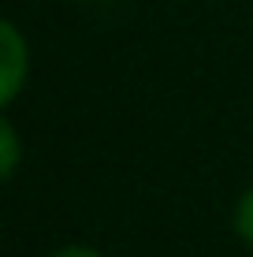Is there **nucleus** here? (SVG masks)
<instances>
[{"label": "nucleus", "mask_w": 253, "mask_h": 257, "mask_svg": "<svg viewBox=\"0 0 253 257\" xmlns=\"http://www.w3.org/2000/svg\"><path fill=\"white\" fill-rule=\"evenodd\" d=\"M0 142H4V157H0V168H4V175H12V172H15V161H19V142H15L12 123H4V127H0Z\"/></svg>", "instance_id": "obj_2"}, {"label": "nucleus", "mask_w": 253, "mask_h": 257, "mask_svg": "<svg viewBox=\"0 0 253 257\" xmlns=\"http://www.w3.org/2000/svg\"><path fill=\"white\" fill-rule=\"evenodd\" d=\"M0 41H4V90H0V101L8 104V101H15V93H19V86L26 78V45L12 23L0 26Z\"/></svg>", "instance_id": "obj_1"}, {"label": "nucleus", "mask_w": 253, "mask_h": 257, "mask_svg": "<svg viewBox=\"0 0 253 257\" xmlns=\"http://www.w3.org/2000/svg\"><path fill=\"white\" fill-rule=\"evenodd\" d=\"M238 231L253 242V190H249V198L242 201V209H238Z\"/></svg>", "instance_id": "obj_3"}, {"label": "nucleus", "mask_w": 253, "mask_h": 257, "mask_svg": "<svg viewBox=\"0 0 253 257\" xmlns=\"http://www.w3.org/2000/svg\"><path fill=\"white\" fill-rule=\"evenodd\" d=\"M52 257H101V253L86 250V246H67V250H60V253H52Z\"/></svg>", "instance_id": "obj_4"}]
</instances>
